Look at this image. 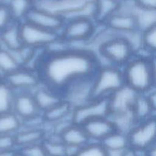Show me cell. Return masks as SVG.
<instances>
[{
  "instance_id": "6da1fadb",
  "label": "cell",
  "mask_w": 156,
  "mask_h": 156,
  "mask_svg": "<svg viewBox=\"0 0 156 156\" xmlns=\"http://www.w3.org/2000/svg\"><path fill=\"white\" fill-rule=\"evenodd\" d=\"M101 66L97 55L82 48L47 50L37 72L43 85L62 94L71 84L92 79Z\"/></svg>"
},
{
  "instance_id": "7a4b0ae2",
  "label": "cell",
  "mask_w": 156,
  "mask_h": 156,
  "mask_svg": "<svg viewBox=\"0 0 156 156\" xmlns=\"http://www.w3.org/2000/svg\"><path fill=\"white\" fill-rule=\"evenodd\" d=\"M124 83L136 94H147L155 88L156 66L154 56L136 53L122 68Z\"/></svg>"
},
{
  "instance_id": "3957f363",
  "label": "cell",
  "mask_w": 156,
  "mask_h": 156,
  "mask_svg": "<svg viewBox=\"0 0 156 156\" xmlns=\"http://www.w3.org/2000/svg\"><path fill=\"white\" fill-rule=\"evenodd\" d=\"M124 86L122 68L101 65L91 79V99L110 98Z\"/></svg>"
},
{
  "instance_id": "277c9868",
  "label": "cell",
  "mask_w": 156,
  "mask_h": 156,
  "mask_svg": "<svg viewBox=\"0 0 156 156\" xmlns=\"http://www.w3.org/2000/svg\"><path fill=\"white\" fill-rule=\"evenodd\" d=\"M98 52L109 65L123 68L136 54L135 48L123 35L116 34L99 45Z\"/></svg>"
},
{
  "instance_id": "5b68a950",
  "label": "cell",
  "mask_w": 156,
  "mask_h": 156,
  "mask_svg": "<svg viewBox=\"0 0 156 156\" xmlns=\"http://www.w3.org/2000/svg\"><path fill=\"white\" fill-rule=\"evenodd\" d=\"M96 30V23L90 17L75 16L66 20L59 33L60 40L64 44L85 42L93 38Z\"/></svg>"
},
{
  "instance_id": "8992f818",
  "label": "cell",
  "mask_w": 156,
  "mask_h": 156,
  "mask_svg": "<svg viewBox=\"0 0 156 156\" xmlns=\"http://www.w3.org/2000/svg\"><path fill=\"white\" fill-rule=\"evenodd\" d=\"M21 34L24 46L32 49H47L61 42L59 34L50 31L23 21L21 22Z\"/></svg>"
},
{
  "instance_id": "52a82bcc",
  "label": "cell",
  "mask_w": 156,
  "mask_h": 156,
  "mask_svg": "<svg viewBox=\"0 0 156 156\" xmlns=\"http://www.w3.org/2000/svg\"><path fill=\"white\" fill-rule=\"evenodd\" d=\"M129 147L144 152L155 145V117L140 122L134 125L127 133Z\"/></svg>"
},
{
  "instance_id": "ba28073f",
  "label": "cell",
  "mask_w": 156,
  "mask_h": 156,
  "mask_svg": "<svg viewBox=\"0 0 156 156\" xmlns=\"http://www.w3.org/2000/svg\"><path fill=\"white\" fill-rule=\"evenodd\" d=\"M110 115L111 107L109 98L91 99L87 103L73 108L72 120L76 124L82 125L89 120L109 117Z\"/></svg>"
},
{
  "instance_id": "9c48e42d",
  "label": "cell",
  "mask_w": 156,
  "mask_h": 156,
  "mask_svg": "<svg viewBox=\"0 0 156 156\" xmlns=\"http://www.w3.org/2000/svg\"><path fill=\"white\" fill-rule=\"evenodd\" d=\"M24 21L44 30L59 34L65 24L66 18L60 13L34 6L26 15Z\"/></svg>"
},
{
  "instance_id": "30bf717a",
  "label": "cell",
  "mask_w": 156,
  "mask_h": 156,
  "mask_svg": "<svg viewBox=\"0 0 156 156\" xmlns=\"http://www.w3.org/2000/svg\"><path fill=\"white\" fill-rule=\"evenodd\" d=\"M3 80L15 91H33L41 85L37 72L27 67H20L9 73Z\"/></svg>"
},
{
  "instance_id": "8fae6325",
  "label": "cell",
  "mask_w": 156,
  "mask_h": 156,
  "mask_svg": "<svg viewBox=\"0 0 156 156\" xmlns=\"http://www.w3.org/2000/svg\"><path fill=\"white\" fill-rule=\"evenodd\" d=\"M91 79H83L71 84L62 91L64 100L68 101L73 108L91 101Z\"/></svg>"
},
{
  "instance_id": "7c38bea8",
  "label": "cell",
  "mask_w": 156,
  "mask_h": 156,
  "mask_svg": "<svg viewBox=\"0 0 156 156\" xmlns=\"http://www.w3.org/2000/svg\"><path fill=\"white\" fill-rule=\"evenodd\" d=\"M12 111L22 121L42 114L35 102L31 91L15 92Z\"/></svg>"
},
{
  "instance_id": "4fadbf2b",
  "label": "cell",
  "mask_w": 156,
  "mask_h": 156,
  "mask_svg": "<svg viewBox=\"0 0 156 156\" xmlns=\"http://www.w3.org/2000/svg\"><path fill=\"white\" fill-rule=\"evenodd\" d=\"M90 142L101 143L109 134L116 130V126L110 117L97 118L81 125Z\"/></svg>"
},
{
  "instance_id": "5bb4252c",
  "label": "cell",
  "mask_w": 156,
  "mask_h": 156,
  "mask_svg": "<svg viewBox=\"0 0 156 156\" xmlns=\"http://www.w3.org/2000/svg\"><path fill=\"white\" fill-rule=\"evenodd\" d=\"M105 26L108 30L119 35L127 34L139 30L136 17L133 13H120L118 12L107 21Z\"/></svg>"
},
{
  "instance_id": "9a60e30c",
  "label": "cell",
  "mask_w": 156,
  "mask_h": 156,
  "mask_svg": "<svg viewBox=\"0 0 156 156\" xmlns=\"http://www.w3.org/2000/svg\"><path fill=\"white\" fill-rule=\"evenodd\" d=\"M136 95L135 91L126 85L112 94L109 98L111 115L129 112Z\"/></svg>"
},
{
  "instance_id": "2e32d148",
  "label": "cell",
  "mask_w": 156,
  "mask_h": 156,
  "mask_svg": "<svg viewBox=\"0 0 156 156\" xmlns=\"http://www.w3.org/2000/svg\"><path fill=\"white\" fill-rule=\"evenodd\" d=\"M35 102L41 113L47 111L63 100L59 91L41 84L32 91Z\"/></svg>"
},
{
  "instance_id": "e0dca14e",
  "label": "cell",
  "mask_w": 156,
  "mask_h": 156,
  "mask_svg": "<svg viewBox=\"0 0 156 156\" xmlns=\"http://www.w3.org/2000/svg\"><path fill=\"white\" fill-rule=\"evenodd\" d=\"M120 0H94L93 20L96 24L105 25L111 16L120 12Z\"/></svg>"
},
{
  "instance_id": "ac0fdd59",
  "label": "cell",
  "mask_w": 156,
  "mask_h": 156,
  "mask_svg": "<svg viewBox=\"0 0 156 156\" xmlns=\"http://www.w3.org/2000/svg\"><path fill=\"white\" fill-rule=\"evenodd\" d=\"M21 22L13 21L0 32V42L3 48L14 51L24 47L21 34Z\"/></svg>"
},
{
  "instance_id": "d6986e66",
  "label": "cell",
  "mask_w": 156,
  "mask_h": 156,
  "mask_svg": "<svg viewBox=\"0 0 156 156\" xmlns=\"http://www.w3.org/2000/svg\"><path fill=\"white\" fill-rule=\"evenodd\" d=\"M47 133L45 129H32L21 127L15 134L17 149L32 145L42 143Z\"/></svg>"
},
{
  "instance_id": "ffe728a7",
  "label": "cell",
  "mask_w": 156,
  "mask_h": 156,
  "mask_svg": "<svg viewBox=\"0 0 156 156\" xmlns=\"http://www.w3.org/2000/svg\"><path fill=\"white\" fill-rule=\"evenodd\" d=\"M155 111L146 94H137L131 107L130 112L137 123L155 117Z\"/></svg>"
},
{
  "instance_id": "44dd1931",
  "label": "cell",
  "mask_w": 156,
  "mask_h": 156,
  "mask_svg": "<svg viewBox=\"0 0 156 156\" xmlns=\"http://www.w3.org/2000/svg\"><path fill=\"white\" fill-rule=\"evenodd\" d=\"M61 140L66 146H74L82 147L90 142L81 125L72 123L60 134Z\"/></svg>"
},
{
  "instance_id": "7402d4cb",
  "label": "cell",
  "mask_w": 156,
  "mask_h": 156,
  "mask_svg": "<svg viewBox=\"0 0 156 156\" xmlns=\"http://www.w3.org/2000/svg\"><path fill=\"white\" fill-rule=\"evenodd\" d=\"M73 108L66 100H62L59 104L42 113L46 124L54 125L63 120L72 118Z\"/></svg>"
},
{
  "instance_id": "603a6c76",
  "label": "cell",
  "mask_w": 156,
  "mask_h": 156,
  "mask_svg": "<svg viewBox=\"0 0 156 156\" xmlns=\"http://www.w3.org/2000/svg\"><path fill=\"white\" fill-rule=\"evenodd\" d=\"M100 143L108 152L123 151L129 147L127 133L117 129L109 134Z\"/></svg>"
},
{
  "instance_id": "cb8c5ba5",
  "label": "cell",
  "mask_w": 156,
  "mask_h": 156,
  "mask_svg": "<svg viewBox=\"0 0 156 156\" xmlns=\"http://www.w3.org/2000/svg\"><path fill=\"white\" fill-rule=\"evenodd\" d=\"M22 126V120L13 112L0 114V135H15Z\"/></svg>"
},
{
  "instance_id": "d4e9b609",
  "label": "cell",
  "mask_w": 156,
  "mask_h": 156,
  "mask_svg": "<svg viewBox=\"0 0 156 156\" xmlns=\"http://www.w3.org/2000/svg\"><path fill=\"white\" fill-rule=\"evenodd\" d=\"M15 21L22 22L29 11L34 7L33 0H9L6 2Z\"/></svg>"
},
{
  "instance_id": "484cf974",
  "label": "cell",
  "mask_w": 156,
  "mask_h": 156,
  "mask_svg": "<svg viewBox=\"0 0 156 156\" xmlns=\"http://www.w3.org/2000/svg\"><path fill=\"white\" fill-rule=\"evenodd\" d=\"M42 145L47 156H65L66 146L59 136L54 133L52 135L47 134Z\"/></svg>"
},
{
  "instance_id": "4316f807",
  "label": "cell",
  "mask_w": 156,
  "mask_h": 156,
  "mask_svg": "<svg viewBox=\"0 0 156 156\" xmlns=\"http://www.w3.org/2000/svg\"><path fill=\"white\" fill-rule=\"evenodd\" d=\"M15 91L2 80L0 82V114L12 111Z\"/></svg>"
},
{
  "instance_id": "83f0119b",
  "label": "cell",
  "mask_w": 156,
  "mask_h": 156,
  "mask_svg": "<svg viewBox=\"0 0 156 156\" xmlns=\"http://www.w3.org/2000/svg\"><path fill=\"white\" fill-rule=\"evenodd\" d=\"M141 48L147 55L155 56L156 52V25L141 32Z\"/></svg>"
},
{
  "instance_id": "f1b7e54d",
  "label": "cell",
  "mask_w": 156,
  "mask_h": 156,
  "mask_svg": "<svg viewBox=\"0 0 156 156\" xmlns=\"http://www.w3.org/2000/svg\"><path fill=\"white\" fill-rule=\"evenodd\" d=\"M20 67L21 66L18 65L9 50L3 47L0 49V73L3 77L15 71Z\"/></svg>"
},
{
  "instance_id": "f546056e",
  "label": "cell",
  "mask_w": 156,
  "mask_h": 156,
  "mask_svg": "<svg viewBox=\"0 0 156 156\" xmlns=\"http://www.w3.org/2000/svg\"><path fill=\"white\" fill-rule=\"evenodd\" d=\"M75 156H108V154L100 143L89 142L81 147Z\"/></svg>"
},
{
  "instance_id": "4dcf8cb0",
  "label": "cell",
  "mask_w": 156,
  "mask_h": 156,
  "mask_svg": "<svg viewBox=\"0 0 156 156\" xmlns=\"http://www.w3.org/2000/svg\"><path fill=\"white\" fill-rule=\"evenodd\" d=\"M18 156H47L42 143L17 149Z\"/></svg>"
},
{
  "instance_id": "1f68e13d",
  "label": "cell",
  "mask_w": 156,
  "mask_h": 156,
  "mask_svg": "<svg viewBox=\"0 0 156 156\" xmlns=\"http://www.w3.org/2000/svg\"><path fill=\"white\" fill-rule=\"evenodd\" d=\"M13 21H15L13 20L7 4L5 3L0 5V32L10 25Z\"/></svg>"
},
{
  "instance_id": "d6a6232c",
  "label": "cell",
  "mask_w": 156,
  "mask_h": 156,
  "mask_svg": "<svg viewBox=\"0 0 156 156\" xmlns=\"http://www.w3.org/2000/svg\"><path fill=\"white\" fill-rule=\"evenodd\" d=\"M17 150L15 135H0V151Z\"/></svg>"
},
{
  "instance_id": "836d02e7",
  "label": "cell",
  "mask_w": 156,
  "mask_h": 156,
  "mask_svg": "<svg viewBox=\"0 0 156 156\" xmlns=\"http://www.w3.org/2000/svg\"><path fill=\"white\" fill-rule=\"evenodd\" d=\"M133 1L135 5L140 10H156V0H133Z\"/></svg>"
},
{
  "instance_id": "e575fe53",
  "label": "cell",
  "mask_w": 156,
  "mask_h": 156,
  "mask_svg": "<svg viewBox=\"0 0 156 156\" xmlns=\"http://www.w3.org/2000/svg\"><path fill=\"white\" fill-rule=\"evenodd\" d=\"M143 152L141 151H137L131 147H128L123 151V156H143Z\"/></svg>"
},
{
  "instance_id": "d590c367",
  "label": "cell",
  "mask_w": 156,
  "mask_h": 156,
  "mask_svg": "<svg viewBox=\"0 0 156 156\" xmlns=\"http://www.w3.org/2000/svg\"><path fill=\"white\" fill-rule=\"evenodd\" d=\"M144 156H156V146H152L144 151Z\"/></svg>"
},
{
  "instance_id": "8d00e7d4",
  "label": "cell",
  "mask_w": 156,
  "mask_h": 156,
  "mask_svg": "<svg viewBox=\"0 0 156 156\" xmlns=\"http://www.w3.org/2000/svg\"><path fill=\"white\" fill-rule=\"evenodd\" d=\"M0 156H18V151H0Z\"/></svg>"
},
{
  "instance_id": "74e56055",
  "label": "cell",
  "mask_w": 156,
  "mask_h": 156,
  "mask_svg": "<svg viewBox=\"0 0 156 156\" xmlns=\"http://www.w3.org/2000/svg\"><path fill=\"white\" fill-rule=\"evenodd\" d=\"M5 3H6L5 0H0V5L5 4Z\"/></svg>"
},
{
  "instance_id": "f35d334b",
  "label": "cell",
  "mask_w": 156,
  "mask_h": 156,
  "mask_svg": "<svg viewBox=\"0 0 156 156\" xmlns=\"http://www.w3.org/2000/svg\"><path fill=\"white\" fill-rule=\"evenodd\" d=\"M3 79H4V77H3L1 73H0V82H2V81Z\"/></svg>"
},
{
  "instance_id": "ab89813d",
  "label": "cell",
  "mask_w": 156,
  "mask_h": 156,
  "mask_svg": "<svg viewBox=\"0 0 156 156\" xmlns=\"http://www.w3.org/2000/svg\"><path fill=\"white\" fill-rule=\"evenodd\" d=\"M1 48H2V46L1 42H0V49H1Z\"/></svg>"
},
{
  "instance_id": "60d3db41",
  "label": "cell",
  "mask_w": 156,
  "mask_h": 156,
  "mask_svg": "<svg viewBox=\"0 0 156 156\" xmlns=\"http://www.w3.org/2000/svg\"><path fill=\"white\" fill-rule=\"evenodd\" d=\"M120 2H121V1H127V0H120Z\"/></svg>"
}]
</instances>
